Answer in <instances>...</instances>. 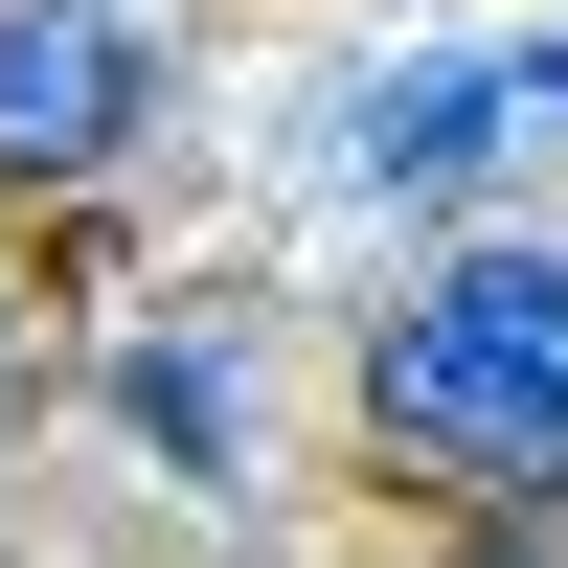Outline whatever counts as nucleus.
<instances>
[{
    "mask_svg": "<svg viewBox=\"0 0 568 568\" xmlns=\"http://www.w3.org/2000/svg\"><path fill=\"white\" fill-rule=\"evenodd\" d=\"M91 409H114V433H136V455H160V478H205V500H227V478H251V364H227V342H205V318H136V342H114V364H91Z\"/></svg>",
    "mask_w": 568,
    "mask_h": 568,
    "instance_id": "nucleus-4",
    "label": "nucleus"
},
{
    "mask_svg": "<svg viewBox=\"0 0 568 568\" xmlns=\"http://www.w3.org/2000/svg\"><path fill=\"white\" fill-rule=\"evenodd\" d=\"M524 136H546L524 114V45H409V69L342 91V182H364V205H478Z\"/></svg>",
    "mask_w": 568,
    "mask_h": 568,
    "instance_id": "nucleus-3",
    "label": "nucleus"
},
{
    "mask_svg": "<svg viewBox=\"0 0 568 568\" xmlns=\"http://www.w3.org/2000/svg\"><path fill=\"white\" fill-rule=\"evenodd\" d=\"M524 114H546V136H568V23H546V45H524Z\"/></svg>",
    "mask_w": 568,
    "mask_h": 568,
    "instance_id": "nucleus-6",
    "label": "nucleus"
},
{
    "mask_svg": "<svg viewBox=\"0 0 568 568\" xmlns=\"http://www.w3.org/2000/svg\"><path fill=\"white\" fill-rule=\"evenodd\" d=\"M364 455L409 500H568V227H455L364 318Z\"/></svg>",
    "mask_w": 568,
    "mask_h": 568,
    "instance_id": "nucleus-1",
    "label": "nucleus"
},
{
    "mask_svg": "<svg viewBox=\"0 0 568 568\" xmlns=\"http://www.w3.org/2000/svg\"><path fill=\"white\" fill-rule=\"evenodd\" d=\"M160 114H182L160 0H0V227L136 182V160H160Z\"/></svg>",
    "mask_w": 568,
    "mask_h": 568,
    "instance_id": "nucleus-2",
    "label": "nucleus"
},
{
    "mask_svg": "<svg viewBox=\"0 0 568 568\" xmlns=\"http://www.w3.org/2000/svg\"><path fill=\"white\" fill-rule=\"evenodd\" d=\"M0 433H23V227H0Z\"/></svg>",
    "mask_w": 568,
    "mask_h": 568,
    "instance_id": "nucleus-5",
    "label": "nucleus"
}]
</instances>
